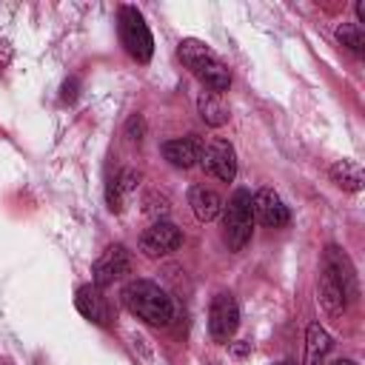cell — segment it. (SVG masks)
Wrapping results in <instances>:
<instances>
[{
    "label": "cell",
    "mask_w": 365,
    "mask_h": 365,
    "mask_svg": "<svg viewBox=\"0 0 365 365\" xmlns=\"http://www.w3.org/2000/svg\"><path fill=\"white\" fill-rule=\"evenodd\" d=\"M63 100L66 103H74L77 100V77H71V80L63 83Z\"/></svg>",
    "instance_id": "22"
},
{
    "label": "cell",
    "mask_w": 365,
    "mask_h": 365,
    "mask_svg": "<svg viewBox=\"0 0 365 365\" xmlns=\"http://www.w3.org/2000/svg\"><path fill=\"white\" fill-rule=\"evenodd\" d=\"M143 205H145L143 211H145L148 217H157V220H160V217H165V214H168V200H165L163 194H157V191H151V194H145V200H143Z\"/></svg>",
    "instance_id": "18"
},
{
    "label": "cell",
    "mask_w": 365,
    "mask_h": 365,
    "mask_svg": "<svg viewBox=\"0 0 365 365\" xmlns=\"http://www.w3.org/2000/svg\"><path fill=\"white\" fill-rule=\"evenodd\" d=\"M74 305H77V311H80L86 319H91L94 325H103V328L111 325V308H108V299L103 297V288H97L94 282L77 288V294H74Z\"/></svg>",
    "instance_id": "9"
},
{
    "label": "cell",
    "mask_w": 365,
    "mask_h": 365,
    "mask_svg": "<svg viewBox=\"0 0 365 365\" xmlns=\"http://www.w3.org/2000/svg\"><path fill=\"white\" fill-rule=\"evenodd\" d=\"M177 54H180V60H182L194 74H200L208 63L217 60V54H214L205 43H200V40H182L180 48H177Z\"/></svg>",
    "instance_id": "15"
},
{
    "label": "cell",
    "mask_w": 365,
    "mask_h": 365,
    "mask_svg": "<svg viewBox=\"0 0 365 365\" xmlns=\"http://www.w3.org/2000/svg\"><path fill=\"white\" fill-rule=\"evenodd\" d=\"M106 200H108V208H111V211H123V191H120V185H117V177L108 180Z\"/></svg>",
    "instance_id": "21"
},
{
    "label": "cell",
    "mask_w": 365,
    "mask_h": 365,
    "mask_svg": "<svg viewBox=\"0 0 365 365\" xmlns=\"http://www.w3.org/2000/svg\"><path fill=\"white\" fill-rule=\"evenodd\" d=\"M237 325H240V305H237L234 294L220 291L208 308V334L217 342H228L237 334Z\"/></svg>",
    "instance_id": "4"
},
{
    "label": "cell",
    "mask_w": 365,
    "mask_h": 365,
    "mask_svg": "<svg viewBox=\"0 0 365 365\" xmlns=\"http://www.w3.org/2000/svg\"><path fill=\"white\" fill-rule=\"evenodd\" d=\"M202 154V143L200 137L188 134V137H177V140H165L163 143V157L174 165V168H191L200 163Z\"/></svg>",
    "instance_id": "10"
},
{
    "label": "cell",
    "mask_w": 365,
    "mask_h": 365,
    "mask_svg": "<svg viewBox=\"0 0 365 365\" xmlns=\"http://www.w3.org/2000/svg\"><path fill=\"white\" fill-rule=\"evenodd\" d=\"M117 31H120V43L128 51V57H134L137 63H148L154 54V37L143 20V14L134 6H123L120 17H117Z\"/></svg>",
    "instance_id": "3"
},
{
    "label": "cell",
    "mask_w": 365,
    "mask_h": 365,
    "mask_svg": "<svg viewBox=\"0 0 365 365\" xmlns=\"http://www.w3.org/2000/svg\"><path fill=\"white\" fill-rule=\"evenodd\" d=\"M200 165L222 180V182H231L237 177V154H234V145L222 137H214L208 145H202V154H200Z\"/></svg>",
    "instance_id": "5"
},
{
    "label": "cell",
    "mask_w": 365,
    "mask_h": 365,
    "mask_svg": "<svg viewBox=\"0 0 365 365\" xmlns=\"http://www.w3.org/2000/svg\"><path fill=\"white\" fill-rule=\"evenodd\" d=\"M197 111H200V117L208 123V125H225L228 123V106H225V100H222V94H217V91H200L197 94Z\"/></svg>",
    "instance_id": "12"
},
{
    "label": "cell",
    "mask_w": 365,
    "mask_h": 365,
    "mask_svg": "<svg viewBox=\"0 0 365 365\" xmlns=\"http://www.w3.org/2000/svg\"><path fill=\"white\" fill-rule=\"evenodd\" d=\"M188 205H191V211H194V217L200 220V222H211V220H217L220 217V211H222V197L214 191V188H205V185H191V191H188Z\"/></svg>",
    "instance_id": "11"
},
{
    "label": "cell",
    "mask_w": 365,
    "mask_h": 365,
    "mask_svg": "<svg viewBox=\"0 0 365 365\" xmlns=\"http://www.w3.org/2000/svg\"><path fill=\"white\" fill-rule=\"evenodd\" d=\"M182 245V234L174 222H165V220H157L154 225H148L143 234H140V251L145 257H165L171 251H177Z\"/></svg>",
    "instance_id": "7"
},
{
    "label": "cell",
    "mask_w": 365,
    "mask_h": 365,
    "mask_svg": "<svg viewBox=\"0 0 365 365\" xmlns=\"http://www.w3.org/2000/svg\"><path fill=\"white\" fill-rule=\"evenodd\" d=\"M319 302H322V308H325L331 317H339V314L345 311V305H348V297H345L342 285H339L325 268L319 271Z\"/></svg>",
    "instance_id": "13"
},
{
    "label": "cell",
    "mask_w": 365,
    "mask_h": 365,
    "mask_svg": "<svg viewBox=\"0 0 365 365\" xmlns=\"http://www.w3.org/2000/svg\"><path fill=\"white\" fill-rule=\"evenodd\" d=\"M117 185H120L123 194H131V191H137V185H140V174L131 171V168H123V171L117 174Z\"/></svg>",
    "instance_id": "19"
},
{
    "label": "cell",
    "mask_w": 365,
    "mask_h": 365,
    "mask_svg": "<svg viewBox=\"0 0 365 365\" xmlns=\"http://www.w3.org/2000/svg\"><path fill=\"white\" fill-rule=\"evenodd\" d=\"M225 208V220H222V237L228 242L231 251H240L248 245L251 234H254V205H251V191L237 188L228 200Z\"/></svg>",
    "instance_id": "2"
},
{
    "label": "cell",
    "mask_w": 365,
    "mask_h": 365,
    "mask_svg": "<svg viewBox=\"0 0 365 365\" xmlns=\"http://www.w3.org/2000/svg\"><path fill=\"white\" fill-rule=\"evenodd\" d=\"M279 365H294V362H279Z\"/></svg>",
    "instance_id": "25"
},
{
    "label": "cell",
    "mask_w": 365,
    "mask_h": 365,
    "mask_svg": "<svg viewBox=\"0 0 365 365\" xmlns=\"http://www.w3.org/2000/svg\"><path fill=\"white\" fill-rule=\"evenodd\" d=\"M128 268H131V254H128V248L120 245V242H114V245H108V248L97 257V262H94V268H91V282H94L97 288H106V285H111L114 279H120L123 274H128Z\"/></svg>",
    "instance_id": "6"
},
{
    "label": "cell",
    "mask_w": 365,
    "mask_h": 365,
    "mask_svg": "<svg viewBox=\"0 0 365 365\" xmlns=\"http://www.w3.org/2000/svg\"><path fill=\"white\" fill-rule=\"evenodd\" d=\"M328 365H356V362H351V359H334V362H328Z\"/></svg>",
    "instance_id": "24"
},
{
    "label": "cell",
    "mask_w": 365,
    "mask_h": 365,
    "mask_svg": "<svg viewBox=\"0 0 365 365\" xmlns=\"http://www.w3.org/2000/svg\"><path fill=\"white\" fill-rule=\"evenodd\" d=\"M125 134H128L134 143H140V140L145 137V120H143L140 114H131L128 123H125Z\"/></svg>",
    "instance_id": "20"
},
{
    "label": "cell",
    "mask_w": 365,
    "mask_h": 365,
    "mask_svg": "<svg viewBox=\"0 0 365 365\" xmlns=\"http://www.w3.org/2000/svg\"><path fill=\"white\" fill-rule=\"evenodd\" d=\"M331 180L342 188V191H359L362 188V168L354 160H336L331 165Z\"/></svg>",
    "instance_id": "16"
},
{
    "label": "cell",
    "mask_w": 365,
    "mask_h": 365,
    "mask_svg": "<svg viewBox=\"0 0 365 365\" xmlns=\"http://www.w3.org/2000/svg\"><path fill=\"white\" fill-rule=\"evenodd\" d=\"M356 17H359V23H362V20H365V3H362V0H359V3H356Z\"/></svg>",
    "instance_id": "23"
},
{
    "label": "cell",
    "mask_w": 365,
    "mask_h": 365,
    "mask_svg": "<svg viewBox=\"0 0 365 365\" xmlns=\"http://www.w3.org/2000/svg\"><path fill=\"white\" fill-rule=\"evenodd\" d=\"M123 305L134 314V317H140L143 322H148V325H168L171 322V317H174V302H171V297L160 288V285H154V282H148V279H131L125 288H123Z\"/></svg>",
    "instance_id": "1"
},
{
    "label": "cell",
    "mask_w": 365,
    "mask_h": 365,
    "mask_svg": "<svg viewBox=\"0 0 365 365\" xmlns=\"http://www.w3.org/2000/svg\"><path fill=\"white\" fill-rule=\"evenodd\" d=\"M251 205H254V220H259L265 228H282L291 220L288 205L282 202V197L274 188H259L251 197Z\"/></svg>",
    "instance_id": "8"
},
{
    "label": "cell",
    "mask_w": 365,
    "mask_h": 365,
    "mask_svg": "<svg viewBox=\"0 0 365 365\" xmlns=\"http://www.w3.org/2000/svg\"><path fill=\"white\" fill-rule=\"evenodd\" d=\"M331 351V336L319 322H311L305 331V362L302 365H319L322 356Z\"/></svg>",
    "instance_id": "14"
},
{
    "label": "cell",
    "mask_w": 365,
    "mask_h": 365,
    "mask_svg": "<svg viewBox=\"0 0 365 365\" xmlns=\"http://www.w3.org/2000/svg\"><path fill=\"white\" fill-rule=\"evenodd\" d=\"M336 40L351 51V54H362L365 48V34H362V26L359 23H342L336 29Z\"/></svg>",
    "instance_id": "17"
}]
</instances>
